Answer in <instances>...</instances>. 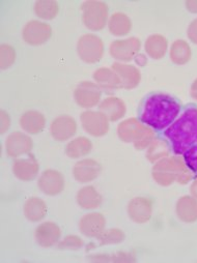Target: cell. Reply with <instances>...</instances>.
<instances>
[{
  "instance_id": "obj_32",
  "label": "cell",
  "mask_w": 197,
  "mask_h": 263,
  "mask_svg": "<svg viewBox=\"0 0 197 263\" xmlns=\"http://www.w3.org/2000/svg\"><path fill=\"white\" fill-rule=\"evenodd\" d=\"M101 246H108V245H117L124 240V233L121 229L118 228H111L105 230L99 237H98Z\"/></svg>"
},
{
  "instance_id": "obj_17",
  "label": "cell",
  "mask_w": 197,
  "mask_h": 263,
  "mask_svg": "<svg viewBox=\"0 0 197 263\" xmlns=\"http://www.w3.org/2000/svg\"><path fill=\"white\" fill-rule=\"evenodd\" d=\"M39 171V162L32 155H28L26 158H18L13 163V173L22 181L33 180L38 176Z\"/></svg>"
},
{
  "instance_id": "obj_25",
  "label": "cell",
  "mask_w": 197,
  "mask_h": 263,
  "mask_svg": "<svg viewBox=\"0 0 197 263\" xmlns=\"http://www.w3.org/2000/svg\"><path fill=\"white\" fill-rule=\"evenodd\" d=\"M146 53L153 59H162L168 51V41L162 34H152L145 43Z\"/></svg>"
},
{
  "instance_id": "obj_33",
  "label": "cell",
  "mask_w": 197,
  "mask_h": 263,
  "mask_svg": "<svg viewBox=\"0 0 197 263\" xmlns=\"http://www.w3.org/2000/svg\"><path fill=\"white\" fill-rule=\"evenodd\" d=\"M16 61V50L9 44H3L0 47V65L3 70L11 68Z\"/></svg>"
},
{
  "instance_id": "obj_20",
  "label": "cell",
  "mask_w": 197,
  "mask_h": 263,
  "mask_svg": "<svg viewBox=\"0 0 197 263\" xmlns=\"http://www.w3.org/2000/svg\"><path fill=\"white\" fill-rule=\"evenodd\" d=\"M19 123L25 133L37 135L44 130L46 126V118L43 113L37 110H29L21 115Z\"/></svg>"
},
{
  "instance_id": "obj_14",
  "label": "cell",
  "mask_w": 197,
  "mask_h": 263,
  "mask_svg": "<svg viewBox=\"0 0 197 263\" xmlns=\"http://www.w3.org/2000/svg\"><path fill=\"white\" fill-rule=\"evenodd\" d=\"M111 69L120 78L123 89H133L137 87L141 81V72L133 64L124 62H113Z\"/></svg>"
},
{
  "instance_id": "obj_18",
  "label": "cell",
  "mask_w": 197,
  "mask_h": 263,
  "mask_svg": "<svg viewBox=\"0 0 197 263\" xmlns=\"http://www.w3.org/2000/svg\"><path fill=\"white\" fill-rule=\"evenodd\" d=\"M102 167L94 159H83L77 162L73 168V176L80 183H87L100 175Z\"/></svg>"
},
{
  "instance_id": "obj_24",
  "label": "cell",
  "mask_w": 197,
  "mask_h": 263,
  "mask_svg": "<svg viewBox=\"0 0 197 263\" xmlns=\"http://www.w3.org/2000/svg\"><path fill=\"white\" fill-rule=\"evenodd\" d=\"M99 108L110 121H117L121 119L127 112L126 103L117 97H107L100 103Z\"/></svg>"
},
{
  "instance_id": "obj_12",
  "label": "cell",
  "mask_w": 197,
  "mask_h": 263,
  "mask_svg": "<svg viewBox=\"0 0 197 263\" xmlns=\"http://www.w3.org/2000/svg\"><path fill=\"white\" fill-rule=\"evenodd\" d=\"M33 147L32 139L22 132L15 130L6 140V152L10 158H19L27 155Z\"/></svg>"
},
{
  "instance_id": "obj_40",
  "label": "cell",
  "mask_w": 197,
  "mask_h": 263,
  "mask_svg": "<svg viewBox=\"0 0 197 263\" xmlns=\"http://www.w3.org/2000/svg\"><path fill=\"white\" fill-rule=\"evenodd\" d=\"M190 95H191V98L195 101H197V78L193 81L192 85H191V88H190Z\"/></svg>"
},
{
  "instance_id": "obj_9",
  "label": "cell",
  "mask_w": 197,
  "mask_h": 263,
  "mask_svg": "<svg viewBox=\"0 0 197 263\" xmlns=\"http://www.w3.org/2000/svg\"><path fill=\"white\" fill-rule=\"evenodd\" d=\"M102 89L92 81L80 82L74 90V99L77 105L84 109L94 108L101 103Z\"/></svg>"
},
{
  "instance_id": "obj_13",
  "label": "cell",
  "mask_w": 197,
  "mask_h": 263,
  "mask_svg": "<svg viewBox=\"0 0 197 263\" xmlns=\"http://www.w3.org/2000/svg\"><path fill=\"white\" fill-rule=\"evenodd\" d=\"M128 215L137 224L148 223L153 216V201L148 197H135L128 204Z\"/></svg>"
},
{
  "instance_id": "obj_36",
  "label": "cell",
  "mask_w": 197,
  "mask_h": 263,
  "mask_svg": "<svg viewBox=\"0 0 197 263\" xmlns=\"http://www.w3.org/2000/svg\"><path fill=\"white\" fill-rule=\"evenodd\" d=\"M187 36L193 44L197 45V18L194 19L187 29Z\"/></svg>"
},
{
  "instance_id": "obj_35",
  "label": "cell",
  "mask_w": 197,
  "mask_h": 263,
  "mask_svg": "<svg viewBox=\"0 0 197 263\" xmlns=\"http://www.w3.org/2000/svg\"><path fill=\"white\" fill-rule=\"evenodd\" d=\"M183 156L188 168L197 175V141Z\"/></svg>"
},
{
  "instance_id": "obj_28",
  "label": "cell",
  "mask_w": 197,
  "mask_h": 263,
  "mask_svg": "<svg viewBox=\"0 0 197 263\" xmlns=\"http://www.w3.org/2000/svg\"><path fill=\"white\" fill-rule=\"evenodd\" d=\"M93 151V142L84 136L71 140L65 146V154L71 159H80L91 154Z\"/></svg>"
},
{
  "instance_id": "obj_41",
  "label": "cell",
  "mask_w": 197,
  "mask_h": 263,
  "mask_svg": "<svg viewBox=\"0 0 197 263\" xmlns=\"http://www.w3.org/2000/svg\"><path fill=\"white\" fill-rule=\"evenodd\" d=\"M190 193H191V196H192V197H194L195 199H197V178H195V179L193 180V182L191 183Z\"/></svg>"
},
{
  "instance_id": "obj_16",
  "label": "cell",
  "mask_w": 197,
  "mask_h": 263,
  "mask_svg": "<svg viewBox=\"0 0 197 263\" xmlns=\"http://www.w3.org/2000/svg\"><path fill=\"white\" fill-rule=\"evenodd\" d=\"M106 228V219L101 213L85 214L79 221L80 232L86 237L98 238Z\"/></svg>"
},
{
  "instance_id": "obj_21",
  "label": "cell",
  "mask_w": 197,
  "mask_h": 263,
  "mask_svg": "<svg viewBox=\"0 0 197 263\" xmlns=\"http://www.w3.org/2000/svg\"><path fill=\"white\" fill-rule=\"evenodd\" d=\"M175 213L182 222L195 223L197 221V199L189 195L182 196L175 204Z\"/></svg>"
},
{
  "instance_id": "obj_39",
  "label": "cell",
  "mask_w": 197,
  "mask_h": 263,
  "mask_svg": "<svg viewBox=\"0 0 197 263\" xmlns=\"http://www.w3.org/2000/svg\"><path fill=\"white\" fill-rule=\"evenodd\" d=\"M134 60H135V62L139 65V67H145V65H146L147 62H148L147 56H146L145 54H141V53L137 54L136 57L134 58Z\"/></svg>"
},
{
  "instance_id": "obj_2",
  "label": "cell",
  "mask_w": 197,
  "mask_h": 263,
  "mask_svg": "<svg viewBox=\"0 0 197 263\" xmlns=\"http://www.w3.org/2000/svg\"><path fill=\"white\" fill-rule=\"evenodd\" d=\"M176 156H183L197 141V108L190 106L165 130Z\"/></svg>"
},
{
  "instance_id": "obj_37",
  "label": "cell",
  "mask_w": 197,
  "mask_h": 263,
  "mask_svg": "<svg viewBox=\"0 0 197 263\" xmlns=\"http://www.w3.org/2000/svg\"><path fill=\"white\" fill-rule=\"evenodd\" d=\"M0 121H2L0 122L2 123V134H5L11 125V118L5 110H2V112H0Z\"/></svg>"
},
{
  "instance_id": "obj_27",
  "label": "cell",
  "mask_w": 197,
  "mask_h": 263,
  "mask_svg": "<svg viewBox=\"0 0 197 263\" xmlns=\"http://www.w3.org/2000/svg\"><path fill=\"white\" fill-rule=\"evenodd\" d=\"M108 29L115 36H124L132 30V21L128 15L121 12L113 13L108 19Z\"/></svg>"
},
{
  "instance_id": "obj_31",
  "label": "cell",
  "mask_w": 197,
  "mask_h": 263,
  "mask_svg": "<svg viewBox=\"0 0 197 263\" xmlns=\"http://www.w3.org/2000/svg\"><path fill=\"white\" fill-rule=\"evenodd\" d=\"M170 149L164 140L155 139L148 147L147 158L151 163H157L158 161L169 157Z\"/></svg>"
},
{
  "instance_id": "obj_23",
  "label": "cell",
  "mask_w": 197,
  "mask_h": 263,
  "mask_svg": "<svg viewBox=\"0 0 197 263\" xmlns=\"http://www.w3.org/2000/svg\"><path fill=\"white\" fill-rule=\"evenodd\" d=\"M93 77L100 88L104 89L105 91L111 92L113 90L122 88L120 78L112 69L100 68L95 71Z\"/></svg>"
},
{
  "instance_id": "obj_10",
  "label": "cell",
  "mask_w": 197,
  "mask_h": 263,
  "mask_svg": "<svg viewBox=\"0 0 197 263\" xmlns=\"http://www.w3.org/2000/svg\"><path fill=\"white\" fill-rule=\"evenodd\" d=\"M52 35L51 26L40 20H31L25 24L22 30L24 42L30 46H40L45 44Z\"/></svg>"
},
{
  "instance_id": "obj_30",
  "label": "cell",
  "mask_w": 197,
  "mask_h": 263,
  "mask_svg": "<svg viewBox=\"0 0 197 263\" xmlns=\"http://www.w3.org/2000/svg\"><path fill=\"white\" fill-rule=\"evenodd\" d=\"M59 12V5L54 0H39L34 4L35 15L43 20L54 19Z\"/></svg>"
},
{
  "instance_id": "obj_8",
  "label": "cell",
  "mask_w": 197,
  "mask_h": 263,
  "mask_svg": "<svg viewBox=\"0 0 197 263\" xmlns=\"http://www.w3.org/2000/svg\"><path fill=\"white\" fill-rule=\"evenodd\" d=\"M80 120L83 129L94 137H103L109 132V119L101 111L86 110L81 113Z\"/></svg>"
},
{
  "instance_id": "obj_3",
  "label": "cell",
  "mask_w": 197,
  "mask_h": 263,
  "mask_svg": "<svg viewBox=\"0 0 197 263\" xmlns=\"http://www.w3.org/2000/svg\"><path fill=\"white\" fill-rule=\"evenodd\" d=\"M193 174L184 158L177 156L166 157L158 161L152 169L154 180L162 186H169L174 182L185 185L193 179Z\"/></svg>"
},
{
  "instance_id": "obj_29",
  "label": "cell",
  "mask_w": 197,
  "mask_h": 263,
  "mask_svg": "<svg viewBox=\"0 0 197 263\" xmlns=\"http://www.w3.org/2000/svg\"><path fill=\"white\" fill-rule=\"evenodd\" d=\"M170 60L177 65H184L191 60L192 50L189 43L185 40H176L169 49Z\"/></svg>"
},
{
  "instance_id": "obj_7",
  "label": "cell",
  "mask_w": 197,
  "mask_h": 263,
  "mask_svg": "<svg viewBox=\"0 0 197 263\" xmlns=\"http://www.w3.org/2000/svg\"><path fill=\"white\" fill-rule=\"evenodd\" d=\"M141 49V41L136 36L113 41L109 46L110 55L119 62L133 60Z\"/></svg>"
},
{
  "instance_id": "obj_19",
  "label": "cell",
  "mask_w": 197,
  "mask_h": 263,
  "mask_svg": "<svg viewBox=\"0 0 197 263\" xmlns=\"http://www.w3.org/2000/svg\"><path fill=\"white\" fill-rule=\"evenodd\" d=\"M61 236L59 226L51 221L40 224L34 232V237L38 245L42 248H51L55 246Z\"/></svg>"
},
{
  "instance_id": "obj_34",
  "label": "cell",
  "mask_w": 197,
  "mask_h": 263,
  "mask_svg": "<svg viewBox=\"0 0 197 263\" xmlns=\"http://www.w3.org/2000/svg\"><path fill=\"white\" fill-rule=\"evenodd\" d=\"M84 241L78 235H68L58 242L60 250H79L83 247Z\"/></svg>"
},
{
  "instance_id": "obj_4",
  "label": "cell",
  "mask_w": 197,
  "mask_h": 263,
  "mask_svg": "<svg viewBox=\"0 0 197 263\" xmlns=\"http://www.w3.org/2000/svg\"><path fill=\"white\" fill-rule=\"evenodd\" d=\"M117 135L122 142L133 143L138 151L147 149L156 139L155 129L135 117L119 122L117 125Z\"/></svg>"
},
{
  "instance_id": "obj_38",
  "label": "cell",
  "mask_w": 197,
  "mask_h": 263,
  "mask_svg": "<svg viewBox=\"0 0 197 263\" xmlns=\"http://www.w3.org/2000/svg\"><path fill=\"white\" fill-rule=\"evenodd\" d=\"M185 6L190 13L197 14V0H187L185 3Z\"/></svg>"
},
{
  "instance_id": "obj_11",
  "label": "cell",
  "mask_w": 197,
  "mask_h": 263,
  "mask_svg": "<svg viewBox=\"0 0 197 263\" xmlns=\"http://www.w3.org/2000/svg\"><path fill=\"white\" fill-rule=\"evenodd\" d=\"M50 133L56 141H68L77 133V122L70 115H59L52 120Z\"/></svg>"
},
{
  "instance_id": "obj_6",
  "label": "cell",
  "mask_w": 197,
  "mask_h": 263,
  "mask_svg": "<svg viewBox=\"0 0 197 263\" xmlns=\"http://www.w3.org/2000/svg\"><path fill=\"white\" fill-rule=\"evenodd\" d=\"M104 51V42L97 34L85 33L77 42V53L80 59L86 63L99 62L103 58Z\"/></svg>"
},
{
  "instance_id": "obj_5",
  "label": "cell",
  "mask_w": 197,
  "mask_h": 263,
  "mask_svg": "<svg viewBox=\"0 0 197 263\" xmlns=\"http://www.w3.org/2000/svg\"><path fill=\"white\" fill-rule=\"evenodd\" d=\"M82 22L93 31L102 30L108 23V6L100 0H86L81 5Z\"/></svg>"
},
{
  "instance_id": "obj_22",
  "label": "cell",
  "mask_w": 197,
  "mask_h": 263,
  "mask_svg": "<svg viewBox=\"0 0 197 263\" xmlns=\"http://www.w3.org/2000/svg\"><path fill=\"white\" fill-rule=\"evenodd\" d=\"M76 200L81 209L94 211L101 206L103 197L94 185H85L78 191Z\"/></svg>"
},
{
  "instance_id": "obj_15",
  "label": "cell",
  "mask_w": 197,
  "mask_h": 263,
  "mask_svg": "<svg viewBox=\"0 0 197 263\" xmlns=\"http://www.w3.org/2000/svg\"><path fill=\"white\" fill-rule=\"evenodd\" d=\"M40 190L48 196H56L64 190L65 181L63 175L54 169L45 170L38 181Z\"/></svg>"
},
{
  "instance_id": "obj_1",
  "label": "cell",
  "mask_w": 197,
  "mask_h": 263,
  "mask_svg": "<svg viewBox=\"0 0 197 263\" xmlns=\"http://www.w3.org/2000/svg\"><path fill=\"white\" fill-rule=\"evenodd\" d=\"M180 112L181 104L174 98L164 93H153L145 101L140 119L155 130H163L177 118Z\"/></svg>"
},
{
  "instance_id": "obj_26",
  "label": "cell",
  "mask_w": 197,
  "mask_h": 263,
  "mask_svg": "<svg viewBox=\"0 0 197 263\" xmlns=\"http://www.w3.org/2000/svg\"><path fill=\"white\" fill-rule=\"evenodd\" d=\"M23 213L28 221L40 222L46 217L48 208L46 202L39 197H30L24 203Z\"/></svg>"
}]
</instances>
